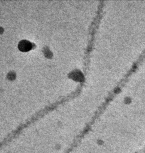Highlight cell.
Returning a JSON list of instances; mask_svg holds the SVG:
<instances>
[{
  "mask_svg": "<svg viewBox=\"0 0 145 153\" xmlns=\"http://www.w3.org/2000/svg\"><path fill=\"white\" fill-rule=\"evenodd\" d=\"M32 47V45L30 42L28 41L23 40L21 41L19 44V48L21 51L23 52H27L29 51Z\"/></svg>",
  "mask_w": 145,
  "mask_h": 153,
  "instance_id": "obj_1",
  "label": "cell"
}]
</instances>
